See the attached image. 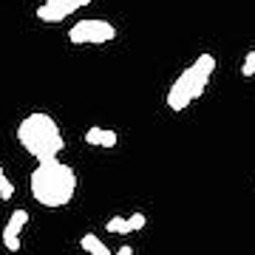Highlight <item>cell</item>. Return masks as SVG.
<instances>
[{"label": "cell", "mask_w": 255, "mask_h": 255, "mask_svg": "<svg viewBox=\"0 0 255 255\" xmlns=\"http://www.w3.org/2000/svg\"><path fill=\"white\" fill-rule=\"evenodd\" d=\"M26 224H28V213H26V210H14V213L9 216V224L3 227V233H0V236L20 238V233L26 230Z\"/></svg>", "instance_id": "7"}, {"label": "cell", "mask_w": 255, "mask_h": 255, "mask_svg": "<svg viewBox=\"0 0 255 255\" xmlns=\"http://www.w3.org/2000/svg\"><path fill=\"white\" fill-rule=\"evenodd\" d=\"M80 247H82V250H85L88 255H114L108 247L100 241V238L94 236V233H85V236L80 238Z\"/></svg>", "instance_id": "8"}, {"label": "cell", "mask_w": 255, "mask_h": 255, "mask_svg": "<svg viewBox=\"0 0 255 255\" xmlns=\"http://www.w3.org/2000/svg\"><path fill=\"white\" fill-rule=\"evenodd\" d=\"M114 255H133V250H130V247H119Z\"/></svg>", "instance_id": "14"}, {"label": "cell", "mask_w": 255, "mask_h": 255, "mask_svg": "<svg viewBox=\"0 0 255 255\" xmlns=\"http://www.w3.org/2000/svg\"><path fill=\"white\" fill-rule=\"evenodd\" d=\"M31 196L37 204L43 207H65L77 193V173L71 164L60 162V159H48V162H37L34 173H31Z\"/></svg>", "instance_id": "1"}, {"label": "cell", "mask_w": 255, "mask_h": 255, "mask_svg": "<svg viewBox=\"0 0 255 255\" xmlns=\"http://www.w3.org/2000/svg\"><path fill=\"white\" fill-rule=\"evenodd\" d=\"M17 139L37 162L57 159V153H63V147H65L57 122L48 117V114H40V111H37V114H28V117L20 122Z\"/></svg>", "instance_id": "2"}, {"label": "cell", "mask_w": 255, "mask_h": 255, "mask_svg": "<svg viewBox=\"0 0 255 255\" xmlns=\"http://www.w3.org/2000/svg\"><path fill=\"white\" fill-rule=\"evenodd\" d=\"M147 224V219H145V213H133L130 219H128V227H130V233H136V230H142Z\"/></svg>", "instance_id": "12"}, {"label": "cell", "mask_w": 255, "mask_h": 255, "mask_svg": "<svg viewBox=\"0 0 255 255\" xmlns=\"http://www.w3.org/2000/svg\"><path fill=\"white\" fill-rule=\"evenodd\" d=\"M74 11H77V6H74L71 0H46L37 9V17L43 20V23H60L68 14H74Z\"/></svg>", "instance_id": "4"}, {"label": "cell", "mask_w": 255, "mask_h": 255, "mask_svg": "<svg viewBox=\"0 0 255 255\" xmlns=\"http://www.w3.org/2000/svg\"><path fill=\"white\" fill-rule=\"evenodd\" d=\"M105 230H108V233H117V236H128V233H130L128 219H122V216H114V219L105 224Z\"/></svg>", "instance_id": "10"}, {"label": "cell", "mask_w": 255, "mask_h": 255, "mask_svg": "<svg viewBox=\"0 0 255 255\" xmlns=\"http://www.w3.org/2000/svg\"><path fill=\"white\" fill-rule=\"evenodd\" d=\"M244 63H250V65H255V51H250V54H247V60Z\"/></svg>", "instance_id": "16"}, {"label": "cell", "mask_w": 255, "mask_h": 255, "mask_svg": "<svg viewBox=\"0 0 255 255\" xmlns=\"http://www.w3.org/2000/svg\"><path fill=\"white\" fill-rule=\"evenodd\" d=\"M114 37H117V28L111 26L108 20H80L68 31V43H74V46H85V43L100 46V43H108Z\"/></svg>", "instance_id": "3"}, {"label": "cell", "mask_w": 255, "mask_h": 255, "mask_svg": "<svg viewBox=\"0 0 255 255\" xmlns=\"http://www.w3.org/2000/svg\"><path fill=\"white\" fill-rule=\"evenodd\" d=\"M253 74H255V65H250V63L241 65V77H253Z\"/></svg>", "instance_id": "13"}, {"label": "cell", "mask_w": 255, "mask_h": 255, "mask_svg": "<svg viewBox=\"0 0 255 255\" xmlns=\"http://www.w3.org/2000/svg\"><path fill=\"white\" fill-rule=\"evenodd\" d=\"M14 196V184L9 182V176L3 173V167H0V201H9Z\"/></svg>", "instance_id": "11"}, {"label": "cell", "mask_w": 255, "mask_h": 255, "mask_svg": "<svg viewBox=\"0 0 255 255\" xmlns=\"http://www.w3.org/2000/svg\"><path fill=\"white\" fill-rule=\"evenodd\" d=\"M193 68H196V74H201V77H207L210 80V74L216 71V57L213 54H201L196 63H193Z\"/></svg>", "instance_id": "9"}, {"label": "cell", "mask_w": 255, "mask_h": 255, "mask_svg": "<svg viewBox=\"0 0 255 255\" xmlns=\"http://www.w3.org/2000/svg\"><path fill=\"white\" fill-rule=\"evenodd\" d=\"M190 102H193V97H190V82H187V77L182 74V77L173 82V88L167 91V108L179 114V111H184Z\"/></svg>", "instance_id": "5"}, {"label": "cell", "mask_w": 255, "mask_h": 255, "mask_svg": "<svg viewBox=\"0 0 255 255\" xmlns=\"http://www.w3.org/2000/svg\"><path fill=\"white\" fill-rule=\"evenodd\" d=\"M74 6H77V9H82V6H88V3H91V0H71Z\"/></svg>", "instance_id": "15"}, {"label": "cell", "mask_w": 255, "mask_h": 255, "mask_svg": "<svg viewBox=\"0 0 255 255\" xmlns=\"http://www.w3.org/2000/svg\"><path fill=\"white\" fill-rule=\"evenodd\" d=\"M85 142L97 145V147H117L119 136H117V130H108V128H88L85 130Z\"/></svg>", "instance_id": "6"}]
</instances>
